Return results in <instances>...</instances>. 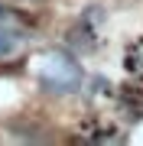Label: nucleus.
<instances>
[{"instance_id":"f257e3e1","label":"nucleus","mask_w":143,"mask_h":146,"mask_svg":"<svg viewBox=\"0 0 143 146\" xmlns=\"http://www.w3.org/2000/svg\"><path fill=\"white\" fill-rule=\"evenodd\" d=\"M36 81L39 88L52 98H69V94H78L81 81H85V72H81L78 58L65 49H49V52L39 55L36 62Z\"/></svg>"},{"instance_id":"f03ea898","label":"nucleus","mask_w":143,"mask_h":146,"mask_svg":"<svg viewBox=\"0 0 143 146\" xmlns=\"http://www.w3.org/2000/svg\"><path fill=\"white\" fill-rule=\"evenodd\" d=\"M20 46H23V36H20V33L10 29V26H0V58L16 55V52H20Z\"/></svg>"},{"instance_id":"7ed1b4c3","label":"nucleus","mask_w":143,"mask_h":146,"mask_svg":"<svg viewBox=\"0 0 143 146\" xmlns=\"http://www.w3.org/2000/svg\"><path fill=\"white\" fill-rule=\"evenodd\" d=\"M127 68L130 72H143V42H137L127 52Z\"/></svg>"},{"instance_id":"20e7f679","label":"nucleus","mask_w":143,"mask_h":146,"mask_svg":"<svg viewBox=\"0 0 143 146\" xmlns=\"http://www.w3.org/2000/svg\"><path fill=\"white\" fill-rule=\"evenodd\" d=\"M0 20H7V7L3 3H0Z\"/></svg>"}]
</instances>
